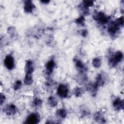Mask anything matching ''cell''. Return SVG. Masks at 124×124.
Listing matches in <instances>:
<instances>
[{"instance_id": "obj_8", "label": "cell", "mask_w": 124, "mask_h": 124, "mask_svg": "<svg viewBox=\"0 0 124 124\" xmlns=\"http://www.w3.org/2000/svg\"><path fill=\"white\" fill-rule=\"evenodd\" d=\"M16 111V108L15 105L13 104L7 106L5 108V112L8 115H12L14 114Z\"/></svg>"}, {"instance_id": "obj_20", "label": "cell", "mask_w": 124, "mask_h": 124, "mask_svg": "<svg viewBox=\"0 0 124 124\" xmlns=\"http://www.w3.org/2000/svg\"><path fill=\"white\" fill-rule=\"evenodd\" d=\"M83 5L86 7V8H89V7L92 6L93 5V1L92 0H85V1H83Z\"/></svg>"}, {"instance_id": "obj_3", "label": "cell", "mask_w": 124, "mask_h": 124, "mask_svg": "<svg viewBox=\"0 0 124 124\" xmlns=\"http://www.w3.org/2000/svg\"><path fill=\"white\" fill-rule=\"evenodd\" d=\"M4 63L6 68L9 70H12L14 67V58L10 55L7 56L4 60Z\"/></svg>"}, {"instance_id": "obj_9", "label": "cell", "mask_w": 124, "mask_h": 124, "mask_svg": "<svg viewBox=\"0 0 124 124\" xmlns=\"http://www.w3.org/2000/svg\"><path fill=\"white\" fill-rule=\"evenodd\" d=\"M113 106L116 109H120L121 108L123 109L124 108V101L121 100L120 98H117L113 103Z\"/></svg>"}, {"instance_id": "obj_21", "label": "cell", "mask_w": 124, "mask_h": 124, "mask_svg": "<svg viewBox=\"0 0 124 124\" xmlns=\"http://www.w3.org/2000/svg\"><path fill=\"white\" fill-rule=\"evenodd\" d=\"M21 85H22L21 81L20 80H17L15 82V83L14 85V89L15 90H18L21 87Z\"/></svg>"}, {"instance_id": "obj_4", "label": "cell", "mask_w": 124, "mask_h": 124, "mask_svg": "<svg viewBox=\"0 0 124 124\" xmlns=\"http://www.w3.org/2000/svg\"><path fill=\"white\" fill-rule=\"evenodd\" d=\"M39 121V117L38 115L35 113L30 114L26 120V123L27 124H37Z\"/></svg>"}, {"instance_id": "obj_14", "label": "cell", "mask_w": 124, "mask_h": 124, "mask_svg": "<svg viewBox=\"0 0 124 124\" xmlns=\"http://www.w3.org/2000/svg\"><path fill=\"white\" fill-rule=\"evenodd\" d=\"M104 83H105V81L104 80V78L101 75V74H98L96 78L95 83L99 87L100 86L103 85Z\"/></svg>"}, {"instance_id": "obj_25", "label": "cell", "mask_w": 124, "mask_h": 124, "mask_svg": "<svg viewBox=\"0 0 124 124\" xmlns=\"http://www.w3.org/2000/svg\"><path fill=\"white\" fill-rule=\"evenodd\" d=\"M8 32L10 34H12L15 31V28L13 27H10L8 29Z\"/></svg>"}, {"instance_id": "obj_12", "label": "cell", "mask_w": 124, "mask_h": 124, "mask_svg": "<svg viewBox=\"0 0 124 124\" xmlns=\"http://www.w3.org/2000/svg\"><path fill=\"white\" fill-rule=\"evenodd\" d=\"M55 62L53 61H49L47 62L46 65V70L47 72L51 73L54 69Z\"/></svg>"}, {"instance_id": "obj_28", "label": "cell", "mask_w": 124, "mask_h": 124, "mask_svg": "<svg viewBox=\"0 0 124 124\" xmlns=\"http://www.w3.org/2000/svg\"><path fill=\"white\" fill-rule=\"evenodd\" d=\"M41 2H42V3H48L49 2V1H48V0H43V1H41Z\"/></svg>"}, {"instance_id": "obj_23", "label": "cell", "mask_w": 124, "mask_h": 124, "mask_svg": "<svg viewBox=\"0 0 124 124\" xmlns=\"http://www.w3.org/2000/svg\"><path fill=\"white\" fill-rule=\"evenodd\" d=\"M33 103L35 106H38L41 105L42 103V101L39 98H35L33 101Z\"/></svg>"}, {"instance_id": "obj_24", "label": "cell", "mask_w": 124, "mask_h": 124, "mask_svg": "<svg viewBox=\"0 0 124 124\" xmlns=\"http://www.w3.org/2000/svg\"><path fill=\"white\" fill-rule=\"evenodd\" d=\"M115 22H116L118 25H119L120 26L121 25H123V24H124V19H123V17H119V18H118V19L116 20Z\"/></svg>"}, {"instance_id": "obj_27", "label": "cell", "mask_w": 124, "mask_h": 124, "mask_svg": "<svg viewBox=\"0 0 124 124\" xmlns=\"http://www.w3.org/2000/svg\"><path fill=\"white\" fill-rule=\"evenodd\" d=\"M5 96L4 95V94L1 93L0 94V104L2 105V103L4 102V100H5Z\"/></svg>"}, {"instance_id": "obj_17", "label": "cell", "mask_w": 124, "mask_h": 124, "mask_svg": "<svg viewBox=\"0 0 124 124\" xmlns=\"http://www.w3.org/2000/svg\"><path fill=\"white\" fill-rule=\"evenodd\" d=\"M92 64H93V67H94L95 68H98L100 67L101 66V60L99 58H94L93 60Z\"/></svg>"}, {"instance_id": "obj_1", "label": "cell", "mask_w": 124, "mask_h": 124, "mask_svg": "<svg viewBox=\"0 0 124 124\" xmlns=\"http://www.w3.org/2000/svg\"><path fill=\"white\" fill-rule=\"evenodd\" d=\"M123 58V53L121 51L116 52L114 56L110 58L109 61V62L112 64V65H114L117 63L120 62Z\"/></svg>"}, {"instance_id": "obj_26", "label": "cell", "mask_w": 124, "mask_h": 124, "mask_svg": "<svg viewBox=\"0 0 124 124\" xmlns=\"http://www.w3.org/2000/svg\"><path fill=\"white\" fill-rule=\"evenodd\" d=\"M88 31L87 30H83L82 31H81V35L83 37H86L87 34H88Z\"/></svg>"}, {"instance_id": "obj_7", "label": "cell", "mask_w": 124, "mask_h": 124, "mask_svg": "<svg viewBox=\"0 0 124 124\" xmlns=\"http://www.w3.org/2000/svg\"><path fill=\"white\" fill-rule=\"evenodd\" d=\"M34 8V4L31 0H26L24 3V11L27 13H31Z\"/></svg>"}, {"instance_id": "obj_6", "label": "cell", "mask_w": 124, "mask_h": 124, "mask_svg": "<svg viewBox=\"0 0 124 124\" xmlns=\"http://www.w3.org/2000/svg\"><path fill=\"white\" fill-rule=\"evenodd\" d=\"M120 26L118 25L115 22L111 23L108 27V31L111 35L115 34L117 31L119 29Z\"/></svg>"}, {"instance_id": "obj_13", "label": "cell", "mask_w": 124, "mask_h": 124, "mask_svg": "<svg viewBox=\"0 0 124 124\" xmlns=\"http://www.w3.org/2000/svg\"><path fill=\"white\" fill-rule=\"evenodd\" d=\"M47 104L50 107H54L57 105V101L54 96H50L47 100Z\"/></svg>"}, {"instance_id": "obj_11", "label": "cell", "mask_w": 124, "mask_h": 124, "mask_svg": "<svg viewBox=\"0 0 124 124\" xmlns=\"http://www.w3.org/2000/svg\"><path fill=\"white\" fill-rule=\"evenodd\" d=\"M94 120L98 123H105V120L102 113L100 112H96L94 115Z\"/></svg>"}, {"instance_id": "obj_5", "label": "cell", "mask_w": 124, "mask_h": 124, "mask_svg": "<svg viewBox=\"0 0 124 124\" xmlns=\"http://www.w3.org/2000/svg\"><path fill=\"white\" fill-rule=\"evenodd\" d=\"M93 18L95 20L98 21L101 23H106L108 21V18L103 13H98L97 14L94 16Z\"/></svg>"}, {"instance_id": "obj_15", "label": "cell", "mask_w": 124, "mask_h": 124, "mask_svg": "<svg viewBox=\"0 0 124 124\" xmlns=\"http://www.w3.org/2000/svg\"><path fill=\"white\" fill-rule=\"evenodd\" d=\"M33 80L31 74H26L25 78L24 79V82L26 85H31L32 83Z\"/></svg>"}, {"instance_id": "obj_19", "label": "cell", "mask_w": 124, "mask_h": 124, "mask_svg": "<svg viewBox=\"0 0 124 124\" xmlns=\"http://www.w3.org/2000/svg\"><path fill=\"white\" fill-rule=\"evenodd\" d=\"M83 90L80 88H77L76 89H75L74 92L75 95L77 97L81 96L83 94Z\"/></svg>"}, {"instance_id": "obj_2", "label": "cell", "mask_w": 124, "mask_h": 124, "mask_svg": "<svg viewBox=\"0 0 124 124\" xmlns=\"http://www.w3.org/2000/svg\"><path fill=\"white\" fill-rule=\"evenodd\" d=\"M68 89L66 85L61 84L57 89V93L61 97H66L68 94Z\"/></svg>"}, {"instance_id": "obj_10", "label": "cell", "mask_w": 124, "mask_h": 124, "mask_svg": "<svg viewBox=\"0 0 124 124\" xmlns=\"http://www.w3.org/2000/svg\"><path fill=\"white\" fill-rule=\"evenodd\" d=\"M33 64L32 62L31 61H28L26 62L25 67V70L26 72V74H31L33 71Z\"/></svg>"}, {"instance_id": "obj_22", "label": "cell", "mask_w": 124, "mask_h": 124, "mask_svg": "<svg viewBox=\"0 0 124 124\" xmlns=\"http://www.w3.org/2000/svg\"><path fill=\"white\" fill-rule=\"evenodd\" d=\"M84 21H85V18L83 16H80L79 17H78V18H77L76 19V23L79 25H82L84 24Z\"/></svg>"}, {"instance_id": "obj_16", "label": "cell", "mask_w": 124, "mask_h": 124, "mask_svg": "<svg viewBox=\"0 0 124 124\" xmlns=\"http://www.w3.org/2000/svg\"><path fill=\"white\" fill-rule=\"evenodd\" d=\"M76 66L77 67V69L80 72H83L84 71L85 69V67L83 63L78 60L76 61Z\"/></svg>"}, {"instance_id": "obj_18", "label": "cell", "mask_w": 124, "mask_h": 124, "mask_svg": "<svg viewBox=\"0 0 124 124\" xmlns=\"http://www.w3.org/2000/svg\"><path fill=\"white\" fill-rule=\"evenodd\" d=\"M57 114L58 115H59L60 117H61L62 118L66 117V115H67L66 110L63 109H60L58 110L57 111Z\"/></svg>"}]
</instances>
